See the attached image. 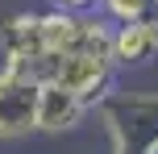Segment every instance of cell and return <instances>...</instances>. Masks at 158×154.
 <instances>
[{
  "mask_svg": "<svg viewBox=\"0 0 158 154\" xmlns=\"http://www.w3.org/2000/svg\"><path fill=\"white\" fill-rule=\"evenodd\" d=\"M46 83H58L63 92H71L79 104L92 113L96 104L112 100V83H117V71L104 58H87V54H67V58H50Z\"/></svg>",
  "mask_w": 158,
  "mask_h": 154,
  "instance_id": "cell-1",
  "label": "cell"
},
{
  "mask_svg": "<svg viewBox=\"0 0 158 154\" xmlns=\"http://www.w3.org/2000/svg\"><path fill=\"white\" fill-rule=\"evenodd\" d=\"M38 88L25 71L0 67V142L38 133Z\"/></svg>",
  "mask_w": 158,
  "mask_h": 154,
  "instance_id": "cell-2",
  "label": "cell"
},
{
  "mask_svg": "<svg viewBox=\"0 0 158 154\" xmlns=\"http://www.w3.org/2000/svg\"><path fill=\"white\" fill-rule=\"evenodd\" d=\"M83 117H87V108L71 92H63L58 83L38 88V133H71Z\"/></svg>",
  "mask_w": 158,
  "mask_h": 154,
  "instance_id": "cell-3",
  "label": "cell"
},
{
  "mask_svg": "<svg viewBox=\"0 0 158 154\" xmlns=\"http://www.w3.org/2000/svg\"><path fill=\"white\" fill-rule=\"evenodd\" d=\"M158 58L154 33L146 29V21H129V25H112V50L108 63L112 71H125V67H146Z\"/></svg>",
  "mask_w": 158,
  "mask_h": 154,
  "instance_id": "cell-4",
  "label": "cell"
},
{
  "mask_svg": "<svg viewBox=\"0 0 158 154\" xmlns=\"http://www.w3.org/2000/svg\"><path fill=\"white\" fill-rule=\"evenodd\" d=\"M50 8H58V13H92L100 0H46Z\"/></svg>",
  "mask_w": 158,
  "mask_h": 154,
  "instance_id": "cell-5",
  "label": "cell"
},
{
  "mask_svg": "<svg viewBox=\"0 0 158 154\" xmlns=\"http://www.w3.org/2000/svg\"><path fill=\"white\" fill-rule=\"evenodd\" d=\"M142 21H146V29L154 33V46H158V0H150V8H146V17H142Z\"/></svg>",
  "mask_w": 158,
  "mask_h": 154,
  "instance_id": "cell-6",
  "label": "cell"
}]
</instances>
